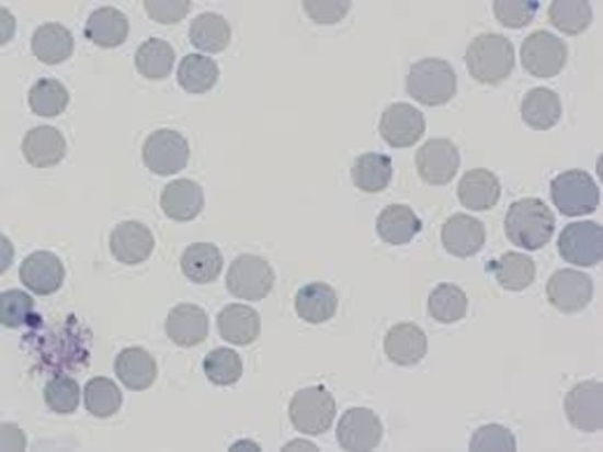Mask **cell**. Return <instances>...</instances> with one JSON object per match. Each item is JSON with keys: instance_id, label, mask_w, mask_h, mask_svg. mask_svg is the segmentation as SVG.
<instances>
[{"instance_id": "obj_1", "label": "cell", "mask_w": 603, "mask_h": 452, "mask_svg": "<svg viewBox=\"0 0 603 452\" xmlns=\"http://www.w3.org/2000/svg\"><path fill=\"white\" fill-rule=\"evenodd\" d=\"M555 230V214L541 199H520L508 208L505 235L515 247L527 251L541 250L551 240Z\"/></svg>"}, {"instance_id": "obj_2", "label": "cell", "mask_w": 603, "mask_h": 452, "mask_svg": "<svg viewBox=\"0 0 603 452\" xmlns=\"http://www.w3.org/2000/svg\"><path fill=\"white\" fill-rule=\"evenodd\" d=\"M465 60L475 80L481 84L498 86L514 69V44L502 33H482L470 41Z\"/></svg>"}, {"instance_id": "obj_3", "label": "cell", "mask_w": 603, "mask_h": 452, "mask_svg": "<svg viewBox=\"0 0 603 452\" xmlns=\"http://www.w3.org/2000/svg\"><path fill=\"white\" fill-rule=\"evenodd\" d=\"M407 91L421 105H445L456 97V72L447 60L440 57L416 61L408 72Z\"/></svg>"}, {"instance_id": "obj_4", "label": "cell", "mask_w": 603, "mask_h": 452, "mask_svg": "<svg viewBox=\"0 0 603 452\" xmlns=\"http://www.w3.org/2000/svg\"><path fill=\"white\" fill-rule=\"evenodd\" d=\"M293 427L309 437L323 434L337 418V402L325 385L299 389L288 405Z\"/></svg>"}, {"instance_id": "obj_5", "label": "cell", "mask_w": 603, "mask_h": 452, "mask_svg": "<svg viewBox=\"0 0 603 452\" xmlns=\"http://www.w3.org/2000/svg\"><path fill=\"white\" fill-rule=\"evenodd\" d=\"M551 201L566 217H581L598 210L601 192L589 172L572 169L551 181Z\"/></svg>"}, {"instance_id": "obj_6", "label": "cell", "mask_w": 603, "mask_h": 452, "mask_svg": "<svg viewBox=\"0 0 603 452\" xmlns=\"http://www.w3.org/2000/svg\"><path fill=\"white\" fill-rule=\"evenodd\" d=\"M275 272L262 257L242 255L232 261L226 275V287L235 297L259 302L272 292Z\"/></svg>"}, {"instance_id": "obj_7", "label": "cell", "mask_w": 603, "mask_h": 452, "mask_svg": "<svg viewBox=\"0 0 603 452\" xmlns=\"http://www.w3.org/2000/svg\"><path fill=\"white\" fill-rule=\"evenodd\" d=\"M190 159L187 139L180 132L159 128L151 132L143 145V160L157 176H175L183 171Z\"/></svg>"}, {"instance_id": "obj_8", "label": "cell", "mask_w": 603, "mask_h": 452, "mask_svg": "<svg viewBox=\"0 0 603 452\" xmlns=\"http://www.w3.org/2000/svg\"><path fill=\"white\" fill-rule=\"evenodd\" d=\"M559 255L566 263L593 268L603 259V229L594 222L568 224L557 240Z\"/></svg>"}, {"instance_id": "obj_9", "label": "cell", "mask_w": 603, "mask_h": 452, "mask_svg": "<svg viewBox=\"0 0 603 452\" xmlns=\"http://www.w3.org/2000/svg\"><path fill=\"white\" fill-rule=\"evenodd\" d=\"M568 60V47L561 37L545 31L532 32L522 44V64L538 78L556 77Z\"/></svg>"}, {"instance_id": "obj_10", "label": "cell", "mask_w": 603, "mask_h": 452, "mask_svg": "<svg viewBox=\"0 0 603 452\" xmlns=\"http://www.w3.org/2000/svg\"><path fill=\"white\" fill-rule=\"evenodd\" d=\"M593 290L592 278L576 269H559L547 282L549 304L564 314H577L588 308Z\"/></svg>"}, {"instance_id": "obj_11", "label": "cell", "mask_w": 603, "mask_h": 452, "mask_svg": "<svg viewBox=\"0 0 603 452\" xmlns=\"http://www.w3.org/2000/svg\"><path fill=\"white\" fill-rule=\"evenodd\" d=\"M416 165L421 180L431 185H445L457 176L460 155L452 140L432 138L417 151Z\"/></svg>"}, {"instance_id": "obj_12", "label": "cell", "mask_w": 603, "mask_h": 452, "mask_svg": "<svg viewBox=\"0 0 603 452\" xmlns=\"http://www.w3.org/2000/svg\"><path fill=\"white\" fill-rule=\"evenodd\" d=\"M384 427L374 410L351 408L338 422L337 439L342 450L350 452H369L382 442Z\"/></svg>"}, {"instance_id": "obj_13", "label": "cell", "mask_w": 603, "mask_h": 452, "mask_svg": "<svg viewBox=\"0 0 603 452\" xmlns=\"http://www.w3.org/2000/svg\"><path fill=\"white\" fill-rule=\"evenodd\" d=\"M425 132L423 112L407 102L391 103L383 112L379 134L390 147L410 148Z\"/></svg>"}, {"instance_id": "obj_14", "label": "cell", "mask_w": 603, "mask_h": 452, "mask_svg": "<svg viewBox=\"0 0 603 452\" xmlns=\"http://www.w3.org/2000/svg\"><path fill=\"white\" fill-rule=\"evenodd\" d=\"M603 385L598 381L577 384L565 397V414L577 430L596 433L603 429Z\"/></svg>"}, {"instance_id": "obj_15", "label": "cell", "mask_w": 603, "mask_h": 452, "mask_svg": "<svg viewBox=\"0 0 603 452\" xmlns=\"http://www.w3.org/2000/svg\"><path fill=\"white\" fill-rule=\"evenodd\" d=\"M442 245L450 255L468 259L478 255L486 244V227L480 219L466 214L452 215L442 226Z\"/></svg>"}, {"instance_id": "obj_16", "label": "cell", "mask_w": 603, "mask_h": 452, "mask_svg": "<svg viewBox=\"0 0 603 452\" xmlns=\"http://www.w3.org/2000/svg\"><path fill=\"white\" fill-rule=\"evenodd\" d=\"M110 250L120 263L134 267L151 256L155 250V236L146 224L123 222L114 227L110 236Z\"/></svg>"}, {"instance_id": "obj_17", "label": "cell", "mask_w": 603, "mask_h": 452, "mask_svg": "<svg viewBox=\"0 0 603 452\" xmlns=\"http://www.w3.org/2000/svg\"><path fill=\"white\" fill-rule=\"evenodd\" d=\"M20 280L31 292L39 296L56 293L64 285L66 271L64 263L49 251H35L23 260Z\"/></svg>"}, {"instance_id": "obj_18", "label": "cell", "mask_w": 603, "mask_h": 452, "mask_svg": "<svg viewBox=\"0 0 603 452\" xmlns=\"http://www.w3.org/2000/svg\"><path fill=\"white\" fill-rule=\"evenodd\" d=\"M428 336L414 323H399L384 338V352L398 366H416L428 354Z\"/></svg>"}, {"instance_id": "obj_19", "label": "cell", "mask_w": 603, "mask_h": 452, "mask_svg": "<svg viewBox=\"0 0 603 452\" xmlns=\"http://www.w3.org/2000/svg\"><path fill=\"white\" fill-rule=\"evenodd\" d=\"M168 338L181 348H193L206 341L209 334V319L205 309L193 304H180L168 314Z\"/></svg>"}, {"instance_id": "obj_20", "label": "cell", "mask_w": 603, "mask_h": 452, "mask_svg": "<svg viewBox=\"0 0 603 452\" xmlns=\"http://www.w3.org/2000/svg\"><path fill=\"white\" fill-rule=\"evenodd\" d=\"M22 151L33 168H53L66 156V139L57 127H33L24 135Z\"/></svg>"}, {"instance_id": "obj_21", "label": "cell", "mask_w": 603, "mask_h": 452, "mask_svg": "<svg viewBox=\"0 0 603 452\" xmlns=\"http://www.w3.org/2000/svg\"><path fill=\"white\" fill-rule=\"evenodd\" d=\"M217 327L226 342L247 347L258 341L262 331V319L251 306L230 304L217 315Z\"/></svg>"}, {"instance_id": "obj_22", "label": "cell", "mask_w": 603, "mask_h": 452, "mask_svg": "<svg viewBox=\"0 0 603 452\" xmlns=\"http://www.w3.org/2000/svg\"><path fill=\"white\" fill-rule=\"evenodd\" d=\"M160 206L175 222H192L205 206L202 187L187 178L169 182L160 196Z\"/></svg>"}, {"instance_id": "obj_23", "label": "cell", "mask_w": 603, "mask_h": 452, "mask_svg": "<svg viewBox=\"0 0 603 452\" xmlns=\"http://www.w3.org/2000/svg\"><path fill=\"white\" fill-rule=\"evenodd\" d=\"M114 371L124 387L132 392L150 388L159 373L155 357L140 347L124 348L115 359Z\"/></svg>"}, {"instance_id": "obj_24", "label": "cell", "mask_w": 603, "mask_h": 452, "mask_svg": "<svg viewBox=\"0 0 603 452\" xmlns=\"http://www.w3.org/2000/svg\"><path fill=\"white\" fill-rule=\"evenodd\" d=\"M501 181L487 169H473L466 172L457 185L458 201L470 211L494 208L501 199Z\"/></svg>"}, {"instance_id": "obj_25", "label": "cell", "mask_w": 603, "mask_h": 452, "mask_svg": "<svg viewBox=\"0 0 603 452\" xmlns=\"http://www.w3.org/2000/svg\"><path fill=\"white\" fill-rule=\"evenodd\" d=\"M297 315L309 325H321L334 317L338 310V294L326 282H311L296 293Z\"/></svg>"}, {"instance_id": "obj_26", "label": "cell", "mask_w": 603, "mask_h": 452, "mask_svg": "<svg viewBox=\"0 0 603 452\" xmlns=\"http://www.w3.org/2000/svg\"><path fill=\"white\" fill-rule=\"evenodd\" d=\"M84 35L99 47H117L129 35V20L117 8L110 5L98 8L87 19Z\"/></svg>"}, {"instance_id": "obj_27", "label": "cell", "mask_w": 603, "mask_h": 452, "mask_svg": "<svg viewBox=\"0 0 603 452\" xmlns=\"http://www.w3.org/2000/svg\"><path fill=\"white\" fill-rule=\"evenodd\" d=\"M225 267L221 251L209 242H196L185 248L181 257V269L194 284H209L220 276Z\"/></svg>"}, {"instance_id": "obj_28", "label": "cell", "mask_w": 603, "mask_h": 452, "mask_svg": "<svg viewBox=\"0 0 603 452\" xmlns=\"http://www.w3.org/2000/svg\"><path fill=\"white\" fill-rule=\"evenodd\" d=\"M423 223L407 205H388L377 218V234L390 245L410 244L420 234Z\"/></svg>"}, {"instance_id": "obj_29", "label": "cell", "mask_w": 603, "mask_h": 452, "mask_svg": "<svg viewBox=\"0 0 603 452\" xmlns=\"http://www.w3.org/2000/svg\"><path fill=\"white\" fill-rule=\"evenodd\" d=\"M72 32L61 23L47 22L33 32L32 52L44 64H60L73 52Z\"/></svg>"}, {"instance_id": "obj_30", "label": "cell", "mask_w": 603, "mask_h": 452, "mask_svg": "<svg viewBox=\"0 0 603 452\" xmlns=\"http://www.w3.org/2000/svg\"><path fill=\"white\" fill-rule=\"evenodd\" d=\"M489 271L502 289L508 292H523L534 284L536 278V264L534 259L522 252H507L498 260H491Z\"/></svg>"}, {"instance_id": "obj_31", "label": "cell", "mask_w": 603, "mask_h": 452, "mask_svg": "<svg viewBox=\"0 0 603 452\" xmlns=\"http://www.w3.org/2000/svg\"><path fill=\"white\" fill-rule=\"evenodd\" d=\"M522 117L535 131L555 127L561 117L559 94L547 87H535L523 98Z\"/></svg>"}, {"instance_id": "obj_32", "label": "cell", "mask_w": 603, "mask_h": 452, "mask_svg": "<svg viewBox=\"0 0 603 452\" xmlns=\"http://www.w3.org/2000/svg\"><path fill=\"white\" fill-rule=\"evenodd\" d=\"M351 178L362 192L382 193L394 178V163L382 152H365L354 161Z\"/></svg>"}, {"instance_id": "obj_33", "label": "cell", "mask_w": 603, "mask_h": 452, "mask_svg": "<svg viewBox=\"0 0 603 452\" xmlns=\"http://www.w3.org/2000/svg\"><path fill=\"white\" fill-rule=\"evenodd\" d=\"M190 43L206 53H220L230 43L232 29L225 16L204 12L192 20L189 29Z\"/></svg>"}, {"instance_id": "obj_34", "label": "cell", "mask_w": 603, "mask_h": 452, "mask_svg": "<svg viewBox=\"0 0 603 452\" xmlns=\"http://www.w3.org/2000/svg\"><path fill=\"white\" fill-rule=\"evenodd\" d=\"M175 57V49L168 41L148 37L136 49L135 65L144 77L150 80H163L172 72Z\"/></svg>"}, {"instance_id": "obj_35", "label": "cell", "mask_w": 603, "mask_h": 452, "mask_svg": "<svg viewBox=\"0 0 603 452\" xmlns=\"http://www.w3.org/2000/svg\"><path fill=\"white\" fill-rule=\"evenodd\" d=\"M218 77H220V69H218L217 61L204 54L196 53L184 56L180 61L179 72H177L180 86L189 93L194 94L206 93L213 89Z\"/></svg>"}, {"instance_id": "obj_36", "label": "cell", "mask_w": 603, "mask_h": 452, "mask_svg": "<svg viewBox=\"0 0 603 452\" xmlns=\"http://www.w3.org/2000/svg\"><path fill=\"white\" fill-rule=\"evenodd\" d=\"M429 314L442 325L460 321L468 313V296L452 282H442L432 290L428 302Z\"/></svg>"}, {"instance_id": "obj_37", "label": "cell", "mask_w": 603, "mask_h": 452, "mask_svg": "<svg viewBox=\"0 0 603 452\" xmlns=\"http://www.w3.org/2000/svg\"><path fill=\"white\" fill-rule=\"evenodd\" d=\"M84 405L87 413L96 418H110L118 413L123 405V393L113 380L96 376L86 384Z\"/></svg>"}, {"instance_id": "obj_38", "label": "cell", "mask_w": 603, "mask_h": 452, "mask_svg": "<svg viewBox=\"0 0 603 452\" xmlns=\"http://www.w3.org/2000/svg\"><path fill=\"white\" fill-rule=\"evenodd\" d=\"M547 12L553 26L566 35L584 32L593 20L592 5L588 0H556L549 3Z\"/></svg>"}, {"instance_id": "obj_39", "label": "cell", "mask_w": 603, "mask_h": 452, "mask_svg": "<svg viewBox=\"0 0 603 452\" xmlns=\"http://www.w3.org/2000/svg\"><path fill=\"white\" fill-rule=\"evenodd\" d=\"M69 103V91L56 78H41L29 90V105L41 117H57Z\"/></svg>"}, {"instance_id": "obj_40", "label": "cell", "mask_w": 603, "mask_h": 452, "mask_svg": "<svg viewBox=\"0 0 603 452\" xmlns=\"http://www.w3.org/2000/svg\"><path fill=\"white\" fill-rule=\"evenodd\" d=\"M204 372L209 383L218 387L237 384L243 373L241 355L230 348H216L206 354Z\"/></svg>"}, {"instance_id": "obj_41", "label": "cell", "mask_w": 603, "mask_h": 452, "mask_svg": "<svg viewBox=\"0 0 603 452\" xmlns=\"http://www.w3.org/2000/svg\"><path fill=\"white\" fill-rule=\"evenodd\" d=\"M80 385L66 375H57L45 385L44 399L48 408L60 416L76 413L80 406Z\"/></svg>"}, {"instance_id": "obj_42", "label": "cell", "mask_w": 603, "mask_h": 452, "mask_svg": "<svg viewBox=\"0 0 603 452\" xmlns=\"http://www.w3.org/2000/svg\"><path fill=\"white\" fill-rule=\"evenodd\" d=\"M469 451L473 452H515L517 442L508 427L501 425H487L475 430L469 442Z\"/></svg>"}, {"instance_id": "obj_43", "label": "cell", "mask_w": 603, "mask_h": 452, "mask_svg": "<svg viewBox=\"0 0 603 452\" xmlns=\"http://www.w3.org/2000/svg\"><path fill=\"white\" fill-rule=\"evenodd\" d=\"M32 296L23 290H8L0 294V323L8 329L26 325L33 314Z\"/></svg>"}, {"instance_id": "obj_44", "label": "cell", "mask_w": 603, "mask_h": 452, "mask_svg": "<svg viewBox=\"0 0 603 452\" xmlns=\"http://www.w3.org/2000/svg\"><path fill=\"white\" fill-rule=\"evenodd\" d=\"M539 2H526V0H496L493 11L496 19L510 29L526 27L534 22Z\"/></svg>"}, {"instance_id": "obj_45", "label": "cell", "mask_w": 603, "mask_h": 452, "mask_svg": "<svg viewBox=\"0 0 603 452\" xmlns=\"http://www.w3.org/2000/svg\"><path fill=\"white\" fill-rule=\"evenodd\" d=\"M144 8L156 22L172 24L179 23L189 14L192 2L189 0H146Z\"/></svg>"}, {"instance_id": "obj_46", "label": "cell", "mask_w": 603, "mask_h": 452, "mask_svg": "<svg viewBox=\"0 0 603 452\" xmlns=\"http://www.w3.org/2000/svg\"><path fill=\"white\" fill-rule=\"evenodd\" d=\"M304 8L314 22L332 24L344 19L346 12L350 11L351 2H314V0H307V2H304Z\"/></svg>"}]
</instances>
